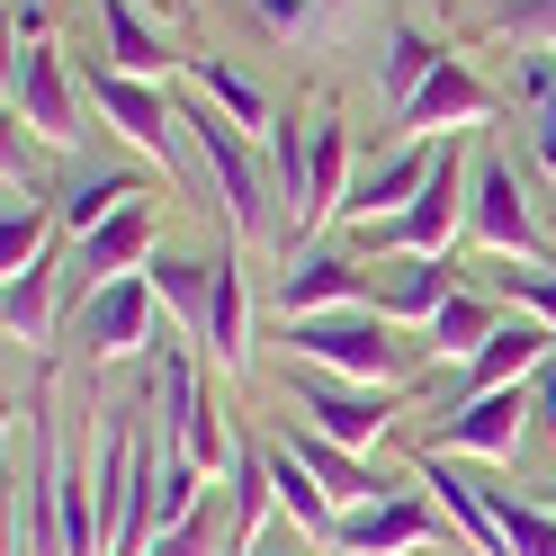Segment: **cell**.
<instances>
[{
    "label": "cell",
    "instance_id": "18",
    "mask_svg": "<svg viewBox=\"0 0 556 556\" xmlns=\"http://www.w3.org/2000/svg\"><path fill=\"white\" fill-rule=\"evenodd\" d=\"M269 484H278V511H288V530H296L305 547H332V530H341V503L315 484V467H305L288 440H269Z\"/></svg>",
    "mask_w": 556,
    "mask_h": 556
},
{
    "label": "cell",
    "instance_id": "39",
    "mask_svg": "<svg viewBox=\"0 0 556 556\" xmlns=\"http://www.w3.org/2000/svg\"><path fill=\"white\" fill-rule=\"evenodd\" d=\"M252 556H296V547H252Z\"/></svg>",
    "mask_w": 556,
    "mask_h": 556
},
{
    "label": "cell",
    "instance_id": "4",
    "mask_svg": "<svg viewBox=\"0 0 556 556\" xmlns=\"http://www.w3.org/2000/svg\"><path fill=\"white\" fill-rule=\"evenodd\" d=\"M467 242H476V252H503V261H520V269H547V233H539L530 198H520V170H511L503 153H476Z\"/></svg>",
    "mask_w": 556,
    "mask_h": 556
},
{
    "label": "cell",
    "instance_id": "9",
    "mask_svg": "<svg viewBox=\"0 0 556 556\" xmlns=\"http://www.w3.org/2000/svg\"><path fill=\"white\" fill-rule=\"evenodd\" d=\"M520 431H530V387H494V395H458L440 422L448 458H484V467H511L520 458Z\"/></svg>",
    "mask_w": 556,
    "mask_h": 556
},
{
    "label": "cell",
    "instance_id": "26",
    "mask_svg": "<svg viewBox=\"0 0 556 556\" xmlns=\"http://www.w3.org/2000/svg\"><path fill=\"white\" fill-rule=\"evenodd\" d=\"M422 332H431V351H440V359H476L484 341L503 332V315H494V296H476V288H448V305H440V315H431Z\"/></svg>",
    "mask_w": 556,
    "mask_h": 556
},
{
    "label": "cell",
    "instance_id": "14",
    "mask_svg": "<svg viewBox=\"0 0 556 556\" xmlns=\"http://www.w3.org/2000/svg\"><path fill=\"white\" fill-rule=\"evenodd\" d=\"M413 476L431 484V503L448 511V530H458L476 556H511V539H503L494 503H484V476H467L458 458H448V448H422V458H413Z\"/></svg>",
    "mask_w": 556,
    "mask_h": 556
},
{
    "label": "cell",
    "instance_id": "28",
    "mask_svg": "<svg viewBox=\"0 0 556 556\" xmlns=\"http://www.w3.org/2000/svg\"><path fill=\"white\" fill-rule=\"evenodd\" d=\"M269 180H278V206H288V225L305 233V144H315V117H278L269 135Z\"/></svg>",
    "mask_w": 556,
    "mask_h": 556
},
{
    "label": "cell",
    "instance_id": "16",
    "mask_svg": "<svg viewBox=\"0 0 556 556\" xmlns=\"http://www.w3.org/2000/svg\"><path fill=\"white\" fill-rule=\"evenodd\" d=\"M556 359V332L539 324V315H520V324H503L494 341H484V351L467 359V387L458 395H494V387H530V377ZM458 395H448V404H458Z\"/></svg>",
    "mask_w": 556,
    "mask_h": 556
},
{
    "label": "cell",
    "instance_id": "17",
    "mask_svg": "<svg viewBox=\"0 0 556 556\" xmlns=\"http://www.w3.org/2000/svg\"><path fill=\"white\" fill-rule=\"evenodd\" d=\"M99 27H109V63L135 81H162L170 63H189V54H170V27L153 0H99Z\"/></svg>",
    "mask_w": 556,
    "mask_h": 556
},
{
    "label": "cell",
    "instance_id": "12",
    "mask_svg": "<svg viewBox=\"0 0 556 556\" xmlns=\"http://www.w3.org/2000/svg\"><path fill=\"white\" fill-rule=\"evenodd\" d=\"M162 422H170V448H180L189 467H233V440L216 431V404L198 395V368H189V351H162Z\"/></svg>",
    "mask_w": 556,
    "mask_h": 556
},
{
    "label": "cell",
    "instance_id": "15",
    "mask_svg": "<svg viewBox=\"0 0 556 556\" xmlns=\"http://www.w3.org/2000/svg\"><path fill=\"white\" fill-rule=\"evenodd\" d=\"M341 305H368V269L351 252H296L278 269V315H341Z\"/></svg>",
    "mask_w": 556,
    "mask_h": 556
},
{
    "label": "cell",
    "instance_id": "32",
    "mask_svg": "<svg viewBox=\"0 0 556 556\" xmlns=\"http://www.w3.org/2000/svg\"><path fill=\"white\" fill-rule=\"evenodd\" d=\"M484 503H494V520H503L511 556H556V511H547V503H520L503 476H484Z\"/></svg>",
    "mask_w": 556,
    "mask_h": 556
},
{
    "label": "cell",
    "instance_id": "29",
    "mask_svg": "<svg viewBox=\"0 0 556 556\" xmlns=\"http://www.w3.org/2000/svg\"><path fill=\"white\" fill-rule=\"evenodd\" d=\"M135 198H144V189H135L126 170H90V180H73V189H63V233H81V242H90L109 216H126Z\"/></svg>",
    "mask_w": 556,
    "mask_h": 556
},
{
    "label": "cell",
    "instance_id": "31",
    "mask_svg": "<svg viewBox=\"0 0 556 556\" xmlns=\"http://www.w3.org/2000/svg\"><path fill=\"white\" fill-rule=\"evenodd\" d=\"M206 288H216V261H180V252H162V261H153V296L180 315L189 341L206 332Z\"/></svg>",
    "mask_w": 556,
    "mask_h": 556
},
{
    "label": "cell",
    "instance_id": "40",
    "mask_svg": "<svg viewBox=\"0 0 556 556\" xmlns=\"http://www.w3.org/2000/svg\"><path fill=\"white\" fill-rule=\"evenodd\" d=\"M547 511H556V494H547Z\"/></svg>",
    "mask_w": 556,
    "mask_h": 556
},
{
    "label": "cell",
    "instance_id": "2",
    "mask_svg": "<svg viewBox=\"0 0 556 556\" xmlns=\"http://www.w3.org/2000/svg\"><path fill=\"white\" fill-rule=\"evenodd\" d=\"M180 126H189V153L206 162V180H216L225 225H233L242 242H252V233H269V198H278L269 153H252V135H242L225 109H206V99H180Z\"/></svg>",
    "mask_w": 556,
    "mask_h": 556
},
{
    "label": "cell",
    "instance_id": "35",
    "mask_svg": "<svg viewBox=\"0 0 556 556\" xmlns=\"http://www.w3.org/2000/svg\"><path fill=\"white\" fill-rule=\"evenodd\" d=\"M503 37H520L530 54H556V0H511V10H503Z\"/></svg>",
    "mask_w": 556,
    "mask_h": 556
},
{
    "label": "cell",
    "instance_id": "38",
    "mask_svg": "<svg viewBox=\"0 0 556 556\" xmlns=\"http://www.w3.org/2000/svg\"><path fill=\"white\" fill-rule=\"evenodd\" d=\"M530 431H547V440H556V359L530 377Z\"/></svg>",
    "mask_w": 556,
    "mask_h": 556
},
{
    "label": "cell",
    "instance_id": "24",
    "mask_svg": "<svg viewBox=\"0 0 556 556\" xmlns=\"http://www.w3.org/2000/svg\"><path fill=\"white\" fill-rule=\"evenodd\" d=\"M189 81H198L206 109H225L242 135H269V126H278V117H269V99H261V81H252V73H233L225 54H189Z\"/></svg>",
    "mask_w": 556,
    "mask_h": 556
},
{
    "label": "cell",
    "instance_id": "36",
    "mask_svg": "<svg viewBox=\"0 0 556 556\" xmlns=\"http://www.w3.org/2000/svg\"><path fill=\"white\" fill-rule=\"evenodd\" d=\"M242 10H252L261 27H269V37H315V0H242Z\"/></svg>",
    "mask_w": 556,
    "mask_h": 556
},
{
    "label": "cell",
    "instance_id": "7",
    "mask_svg": "<svg viewBox=\"0 0 556 556\" xmlns=\"http://www.w3.org/2000/svg\"><path fill=\"white\" fill-rule=\"evenodd\" d=\"M440 153H448L440 135H413V144H395V153L359 162V170H351V198H341V216H351V225H387V216H404V206L431 189Z\"/></svg>",
    "mask_w": 556,
    "mask_h": 556
},
{
    "label": "cell",
    "instance_id": "6",
    "mask_svg": "<svg viewBox=\"0 0 556 556\" xmlns=\"http://www.w3.org/2000/svg\"><path fill=\"white\" fill-rule=\"evenodd\" d=\"M90 109L109 117L135 153H153V162H180V99H170L162 81H135V73H117V63H90Z\"/></svg>",
    "mask_w": 556,
    "mask_h": 556
},
{
    "label": "cell",
    "instance_id": "25",
    "mask_svg": "<svg viewBox=\"0 0 556 556\" xmlns=\"http://www.w3.org/2000/svg\"><path fill=\"white\" fill-rule=\"evenodd\" d=\"M440 63H448V46L431 37V27H413V18H404V27H387V54H377V81H387V117H395L404 99L440 73Z\"/></svg>",
    "mask_w": 556,
    "mask_h": 556
},
{
    "label": "cell",
    "instance_id": "8",
    "mask_svg": "<svg viewBox=\"0 0 556 556\" xmlns=\"http://www.w3.org/2000/svg\"><path fill=\"white\" fill-rule=\"evenodd\" d=\"M10 117L37 135V144H73L81 135V90H73V73H63L54 46H18V63H10Z\"/></svg>",
    "mask_w": 556,
    "mask_h": 556
},
{
    "label": "cell",
    "instance_id": "11",
    "mask_svg": "<svg viewBox=\"0 0 556 556\" xmlns=\"http://www.w3.org/2000/svg\"><path fill=\"white\" fill-rule=\"evenodd\" d=\"M81 351L90 359H126V351H144V332H153V269H135V278H109V288H90L81 296Z\"/></svg>",
    "mask_w": 556,
    "mask_h": 556
},
{
    "label": "cell",
    "instance_id": "3",
    "mask_svg": "<svg viewBox=\"0 0 556 556\" xmlns=\"http://www.w3.org/2000/svg\"><path fill=\"white\" fill-rule=\"evenodd\" d=\"M467 198H476V170H467V153H458V135H448V153H440V170H431V189L413 198L404 216L368 225V252H377V261H448Z\"/></svg>",
    "mask_w": 556,
    "mask_h": 556
},
{
    "label": "cell",
    "instance_id": "5",
    "mask_svg": "<svg viewBox=\"0 0 556 556\" xmlns=\"http://www.w3.org/2000/svg\"><path fill=\"white\" fill-rule=\"evenodd\" d=\"M296 413H305V431H324L341 448H377L395 431L404 395L395 387H351V377H324V368H296Z\"/></svg>",
    "mask_w": 556,
    "mask_h": 556
},
{
    "label": "cell",
    "instance_id": "13",
    "mask_svg": "<svg viewBox=\"0 0 556 556\" xmlns=\"http://www.w3.org/2000/svg\"><path fill=\"white\" fill-rule=\"evenodd\" d=\"M413 547H431V503H413L404 484L377 503H351L332 530V556H413Z\"/></svg>",
    "mask_w": 556,
    "mask_h": 556
},
{
    "label": "cell",
    "instance_id": "30",
    "mask_svg": "<svg viewBox=\"0 0 556 556\" xmlns=\"http://www.w3.org/2000/svg\"><path fill=\"white\" fill-rule=\"evenodd\" d=\"M0 324H10V341H46V332H54V252H46L37 269H10Z\"/></svg>",
    "mask_w": 556,
    "mask_h": 556
},
{
    "label": "cell",
    "instance_id": "1",
    "mask_svg": "<svg viewBox=\"0 0 556 556\" xmlns=\"http://www.w3.org/2000/svg\"><path fill=\"white\" fill-rule=\"evenodd\" d=\"M288 341H296V368L351 377V387H395V377L413 368V341H404L387 315H368V305H341V315H296Z\"/></svg>",
    "mask_w": 556,
    "mask_h": 556
},
{
    "label": "cell",
    "instance_id": "10",
    "mask_svg": "<svg viewBox=\"0 0 556 556\" xmlns=\"http://www.w3.org/2000/svg\"><path fill=\"white\" fill-rule=\"evenodd\" d=\"M494 109H503V99L484 90V81L467 73L458 54H448L440 73H431V81H422V90H413L404 109L387 117V135H395V144H413V135H458V126H484V117H494Z\"/></svg>",
    "mask_w": 556,
    "mask_h": 556
},
{
    "label": "cell",
    "instance_id": "21",
    "mask_svg": "<svg viewBox=\"0 0 556 556\" xmlns=\"http://www.w3.org/2000/svg\"><path fill=\"white\" fill-rule=\"evenodd\" d=\"M144 252H153V206L135 198L126 216H109V225H99V233L81 242V269H90V288H109V278H135V269H153Z\"/></svg>",
    "mask_w": 556,
    "mask_h": 556
},
{
    "label": "cell",
    "instance_id": "37",
    "mask_svg": "<svg viewBox=\"0 0 556 556\" xmlns=\"http://www.w3.org/2000/svg\"><path fill=\"white\" fill-rule=\"evenodd\" d=\"M530 162H539V180L556 189V90L530 109Z\"/></svg>",
    "mask_w": 556,
    "mask_h": 556
},
{
    "label": "cell",
    "instance_id": "27",
    "mask_svg": "<svg viewBox=\"0 0 556 556\" xmlns=\"http://www.w3.org/2000/svg\"><path fill=\"white\" fill-rule=\"evenodd\" d=\"M54 225H63V206H46V198H10V216H0V269H37L46 252H54Z\"/></svg>",
    "mask_w": 556,
    "mask_h": 556
},
{
    "label": "cell",
    "instance_id": "20",
    "mask_svg": "<svg viewBox=\"0 0 556 556\" xmlns=\"http://www.w3.org/2000/svg\"><path fill=\"white\" fill-rule=\"evenodd\" d=\"M206 359L216 368H242L252 359V288H242V269L233 261H216V288H206Z\"/></svg>",
    "mask_w": 556,
    "mask_h": 556
},
{
    "label": "cell",
    "instance_id": "33",
    "mask_svg": "<svg viewBox=\"0 0 556 556\" xmlns=\"http://www.w3.org/2000/svg\"><path fill=\"white\" fill-rule=\"evenodd\" d=\"M144 556H233V511H216L206 503L198 520H180V530H162Z\"/></svg>",
    "mask_w": 556,
    "mask_h": 556
},
{
    "label": "cell",
    "instance_id": "22",
    "mask_svg": "<svg viewBox=\"0 0 556 556\" xmlns=\"http://www.w3.org/2000/svg\"><path fill=\"white\" fill-rule=\"evenodd\" d=\"M288 448H296L305 467H315V484H324V494H332L341 511H351V503H377V494H395V484L377 476V467L359 458V448H341V440H324V431H296Z\"/></svg>",
    "mask_w": 556,
    "mask_h": 556
},
{
    "label": "cell",
    "instance_id": "34",
    "mask_svg": "<svg viewBox=\"0 0 556 556\" xmlns=\"http://www.w3.org/2000/svg\"><path fill=\"white\" fill-rule=\"evenodd\" d=\"M503 296L520 305V315H539V324L556 332V261H547V269H503Z\"/></svg>",
    "mask_w": 556,
    "mask_h": 556
},
{
    "label": "cell",
    "instance_id": "23",
    "mask_svg": "<svg viewBox=\"0 0 556 556\" xmlns=\"http://www.w3.org/2000/svg\"><path fill=\"white\" fill-rule=\"evenodd\" d=\"M448 261H387V278H377V315L387 324H431L440 305H448Z\"/></svg>",
    "mask_w": 556,
    "mask_h": 556
},
{
    "label": "cell",
    "instance_id": "19",
    "mask_svg": "<svg viewBox=\"0 0 556 556\" xmlns=\"http://www.w3.org/2000/svg\"><path fill=\"white\" fill-rule=\"evenodd\" d=\"M341 198H351V126L315 117V144H305V233L324 216H341Z\"/></svg>",
    "mask_w": 556,
    "mask_h": 556
}]
</instances>
